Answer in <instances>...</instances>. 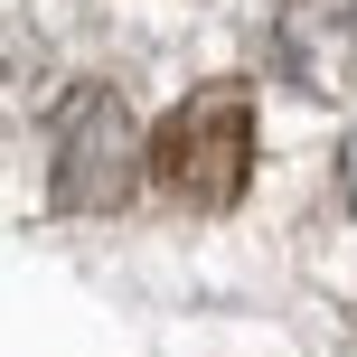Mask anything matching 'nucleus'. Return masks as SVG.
I'll use <instances>...</instances> for the list:
<instances>
[{"label":"nucleus","instance_id":"obj_1","mask_svg":"<svg viewBox=\"0 0 357 357\" xmlns=\"http://www.w3.org/2000/svg\"><path fill=\"white\" fill-rule=\"evenodd\" d=\"M245 151H254L245 94H235V85H207V94H188V104L160 123L151 169H160V188L188 197V207H226V197L245 188Z\"/></svg>","mask_w":357,"mask_h":357},{"label":"nucleus","instance_id":"obj_2","mask_svg":"<svg viewBox=\"0 0 357 357\" xmlns=\"http://www.w3.org/2000/svg\"><path fill=\"white\" fill-rule=\"evenodd\" d=\"M348 207H357V142H348Z\"/></svg>","mask_w":357,"mask_h":357}]
</instances>
